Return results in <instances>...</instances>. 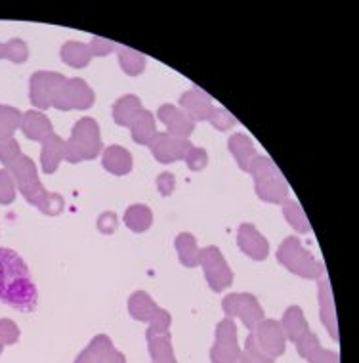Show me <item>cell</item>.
<instances>
[{
    "mask_svg": "<svg viewBox=\"0 0 359 363\" xmlns=\"http://www.w3.org/2000/svg\"><path fill=\"white\" fill-rule=\"evenodd\" d=\"M0 161L6 164L8 172H13V178L21 194L25 195L29 203L37 205L40 213L52 214V216L62 213L63 199L56 194H48L40 186L35 163L19 151L18 142L13 138L0 140Z\"/></svg>",
    "mask_w": 359,
    "mask_h": 363,
    "instance_id": "cell-1",
    "label": "cell"
},
{
    "mask_svg": "<svg viewBox=\"0 0 359 363\" xmlns=\"http://www.w3.org/2000/svg\"><path fill=\"white\" fill-rule=\"evenodd\" d=\"M0 302L19 312H33L38 302L37 287L25 260L4 247H0Z\"/></svg>",
    "mask_w": 359,
    "mask_h": 363,
    "instance_id": "cell-2",
    "label": "cell"
},
{
    "mask_svg": "<svg viewBox=\"0 0 359 363\" xmlns=\"http://www.w3.org/2000/svg\"><path fill=\"white\" fill-rule=\"evenodd\" d=\"M101 136L100 126L94 119L84 117L73 126L71 138L63 145V159L67 163H81L94 159L101 151Z\"/></svg>",
    "mask_w": 359,
    "mask_h": 363,
    "instance_id": "cell-3",
    "label": "cell"
},
{
    "mask_svg": "<svg viewBox=\"0 0 359 363\" xmlns=\"http://www.w3.org/2000/svg\"><path fill=\"white\" fill-rule=\"evenodd\" d=\"M249 172L254 176L256 194L260 199L268 201V203H285L287 201L289 197L287 182L268 157L256 155V159L249 167Z\"/></svg>",
    "mask_w": 359,
    "mask_h": 363,
    "instance_id": "cell-4",
    "label": "cell"
},
{
    "mask_svg": "<svg viewBox=\"0 0 359 363\" xmlns=\"http://www.w3.org/2000/svg\"><path fill=\"white\" fill-rule=\"evenodd\" d=\"M279 262L287 266L302 277H319L323 274V266L309 255L300 243V239L287 238L278 251Z\"/></svg>",
    "mask_w": 359,
    "mask_h": 363,
    "instance_id": "cell-5",
    "label": "cell"
},
{
    "mask_svg": "<svg viewBox=\"0 0 359 363\" xmlns=\"http://www.w3.org/2000/svg\"><path fill=\"white\" fill-rule=\"evenodd\" d=\"M92 104H94V92L82 79H65L52 100V107L62 111L89 109Z\"/></svg>",
    "mask_w": 359,
    "mask_h": 363,
    "instance_id": "cell-6",
    "label": "cell"
},
{
    "mask_svg": "<svg viewBox=\"0 0 359 363\" xmlns=\"http://www.w3.org/2000/svg\"><path fill=\"white\" fill-rule=\"evenodd\" d=\"M199 262H201L203 269H205V276H207L208 285L212 287V291H222L226 289L232 279H234V274L227 266V262L224 260V255L220 252L218 247H205L199 251Z\"/></svg>",
    "mask_w": 359,
    "mask_h": 363,
    "instance_id": "cell-7",
    "label": "cell"
},
{
    "mask_svg": "<svg viewBox=\"0 0 359 363\" xmlns=\"http://www.w3.org/2000/svg\"><path fill=\"white\" fill-rule=\"evenodd\" d=\"M65 81V77L59 75V73H54V71H37L35 75L31 77V82H29V96H31V101L40 109H48L52 107V100L56 96L57 88L62 86V82Z\"/></svg>",
    "mask_w": 359,
    "mask_h": 363,
    "instance_id": "cell-8",
    "label": "cell"
},
{
    "mask_svg": "<svg viewBox=\"0 0 359 363\" xmlns=\"http://www.w3.org/2000/svg\"><path fill=\"white\" fill-rule=\"evenodd\" d=\"M152 153L155 155L157 161L161 163H174V161H182L189 153V150L193 147L191 142L186 138H176L172 134H159L152 140Z\"/></svg>",
    "mask_w": 359,
    "mask_h": 363,
    "instance_id": "cell-9",
    "label": "cell"
},
{
    "mask_svg": "<svg viewBox=\"0 0 359 363\" xmlns=\"http://www.w3.org/2000/svg\"><path fill=\"white\" fill-rule=\"evenodd\" d=\"M237 243L239 249L252 260H266L270 255V245L262 233L252 224H243L237 232Z\"/></svg>",
    "mask_w": 359,
    "mask_h": 363,
    "instance_id": "cell-10",
    "label": "cell"
},
{
    "mask_svg": "<svg viewBox=\"0 0 359 363\" xmlns=\"http://www.w3.org/2000/svg\"><path fill=\"white\" fill-rule=\"evenodd\" d=\"M157 117L163 121L164 126L169 128V134L176 136V138L188 140L189 134L195 130V123L189 119L182 109H178L176 106H171V104L159 107Z\"/></svg>",
    "mask_w": 359,
    "mask_h": 363,
    "instance_id": "cell-11",
    "label": "cell"
},
{
    "mask_svg": "<svg viewBox=\"0 0 359 363\" xmlns=\"http://www.w3.org/2000/svg\"><path fill=\"white\" fill-rule=\"evenodd\" d=\"M180 106L183 107V113H186L193 123H195V121H208L210 113L215 109L210 96H208L207 92L199 90V88H193V90H189L186 94H182V98H180Z\"/></svg>",
    "mask_w": 359,
    "mask_h": 363,
    "instance_id": "cell-12",
    "label": "cell"
},
{
    "mask_svg": "<svg viewBox=\"0 0 359 363\" xmlns=\"http://www.w3.org/2000/svg\"><path fill=\"white\" fill-rule=\"evenodd\" d=\"M27 138L33 140V142H45L48 136L54 134V128H52V123L48 121L46 115L38 111H27L23 113V119H21V126H19Z\"/></svg>",
    "mask_w": 359,
    "mask_h": 363,
    "instance_id": "cell-13",
    "label": "cell"
},
{
    "mask_svg": "<svg viewBox=\"0 0 359 363\" xmlns=\"http://www.w3.org/2000/svg\"><path fill=\"white\" fill-rule=\"evenodd\" d=\"M103 169L115 176H125L132 170V155L122 145H109L101 157Z\"/></svg>",
    "mask_w": 359,
    "mask_h": 363,
    "instance_id": "cell-14",
    "label": "cell"
},
{
    "mask_svg": "<svg viewBox=\"0 0 359 363\" xmlns=\"http://www.w3.org/2000/svg\"><path fill=\"white\" fill-rule=\"evenodd\" d=\"M130 132H132V138L136 144L149 145L152 140L157 136V128H155V117H153L152 111L147 109H139L136 115H134L132 123L128 125Z\"/></svg>",
    "mask_w": 359,
    "mask_h": 363,
    "instance_id": "cell-15",
    "label": "cell"
},
{
    "mask_svg": "<svg viewBox=\"0 0 359 363\" xmlns=\"http://www.w3.org/2000/svg\"><path fill=\"white\" fill-rule=\"evenodd\" d=\"M227 147L234 153V157L237 159V164H239L241 170L249 172V167L252 164V161L256 159V150L252 145V140L245 134H234L229 142H227Z\"/></svg>",
    "mask_w": 359,
    "mask_h": 363,
    "instance_id": "cell-16",
    "label": "cell"
},
{
    "mask_svg": "<svg viewBox=\"0 0 359 363\" xmlns=\"http://www.w3.org/2000/svg\"><path fill=\"white\" fill-rule=\"evenodd\" d=\"M63 145H65V142L59 136H56V134H52V136H48L42 142L40 163H42V170H45L46 174L56 172L57 164L63 159Z\"/></svg>",
    "mask_w": 359,
    "mask_h": 363,
    "instance_id": "cell-17",
    "label": "cell"
},
{
    "mask_svg": "<svg viewBox=\"0 0 359 363\" xmlns=\"http://www.w3.org/2000/svg\"><path fill=\"white\" fill-rule=\"evenodd\" d=\"M62 60L71 67H86L92 60V52H90L89 44L75 43V40H69L62 46Z\"/></svg>",
    "mask_w": 359,
    "mask_h": 363,
    "instance_id": "cell-18",
    "label": "cell"
},
{
    "mask_svg": "<svg viewBox=\"0 0 359 363\" xmlns=\"http://www.w3.org/2000/svg\"><path fill=\"white\" fill-rule=\"evenodd\" d=\"M142 109V101H139L138 96H122L117 100V104L113 106V117L115 123L119 126H128L132 123L134 115Z\"/></svg>",
    "mask_w": 359,
    "mask_h": 363,
    "instance_id": "cell-19",
    "label": "cell"
},
{
    "mask_svg": "<svg viewBox=\"0 0 359 363\" xmlns=\"http://www.w3.org/2000/svg\"><path fill=\"white\" fill-rule=\"evenodd\" d=\"M125 224L136 233L149 230V225L153 224L152 208L145 205H130L125 213Z\"/></svg>",
    "mask_w": 359,
    "mask_h": 363,
    "instance_id": "cell-20",
    "label": "cell"
},
{
    "mask_svg": "<svg viewBox=\"0 0 359 363\" xmlns=\"http://www.w3.org/2000/svg\"><path fill=\"white\" fill-rule=\"evenodd\" d=\"M176 251L180 262L188 268H193L199 264V247L195 238L191 233H180L176 238Z\"/></svg>",
    "mask_w": 359,
    "mask_h": 363,
    "instance_id": "cell-21",
    "label": "cell"
},
{
    "mask_svg": "<svg viewBox=\"0 0 359 363\" xmlns=\"http://www.w3.org/2000/svg\"><path fill=\"white\" fill-rule=\"evenodd\" d=\"M21 119L23 113H19L13 107L0 106V140L12 138L13 130L21 126Z\"/></svg>",
    "mask_w": 359,
    "mask_h": 363,
    "instance_id": "cell-22",
    "label": "cell"
},
{
    "mask_svg": "<svg viewBox=\"0 0 359 363\" xmlns=\"http://www.w3.org/2000/svg\"><path fill=\"white\" fill-rule=\"evenodd\" d=\"M283 214H285V218H287V222H289L297 232L300 233L312 232L308 218H306V214H304V211L300 208V205H298L297 201H285Z\"/></svg>",
    "mask_w": 359,
    "mask_h": 363,
    "instance_id": "cell-23",
    "label": "cell"
},
{
    "mask_svg": "<svg viewBox=\"0 0 359 363\" xmlns=\"http://www.w3.org/2000/svg\"><path fill=\"white\" fill-rule=\"evenodd\" d=\"M119 63L128 75H142V71L145 69V56L136 50L125 48L119 54Z\"/></svg>",
    "mask_w": 359,
    "mask_h": 363,
    "instance_id": "cell-24",
    "label": "cell"
},
{
    "mask_svg": "<svg viewBox=\"0 0 359 363\" xmlns=\"http://www.w3.org/2000/svg\"><path fill=\"white\" fill-rule=\"evenodd\" d=\"M29 56L27 44L19 38H13L10 43L0 44V60H10L13 63H23Z\"/></svg>",
    "mask_w": 359,
    "mask_h": 363,
    "instance_id": "cell-25",
    "label": "cell"
},
{
    "mask_svg": "<svg viewBox=\"0 0 359 363\" xmlns=\"http://www.w3.org/2000/svg\"><path fill=\"white\" fill-rule=\"evenodd\" d=\"M208 121H210V125L222 132L229 130V128L235 126V123H237L234 115L229 111H226V109H222V107H215L212 113H210V117H208Z\"/></svg>",
    "mask_w": 359,
    "mask_h": 363,
    "instance_id": "cell-26",
    "label": "cell"
},
{
    "mask_svg": "<svg viewBox=\"0 0 359 363\" xmlns=\"http://www.w3.org/2000/svg\"><path fill=\"white\" fill-rule=\"evenodd\" d=\"M16 199V186L8 170H0V205H10Z\"/></svg>",
    "mask_w": 359,
    "mask_h": 363,
    "instance_id": "cell-27",
    "label": "cell"
},
{
    "mask_svg": "<svg viewBox=\"0 0 359 363\" xmlns=\"http://www.w3.org/2000/svg\"><path fill=\"white\" fill-rule=\"evenodd\" d=\"M186 163H188L189 170H193V172H197V170H203L208 163L207 151L203 150V147H195V145H193V147L189 150L188 157H186Z\"/></svg>",
    "mask_w": 359,
    "mask_h": 363,
    "instance_id": "cell-28",
    "label": "cell"
},
{
    "mask_svg": "<svg viewBox=\"0 0 359 363\" xmlns=\"http://www.w3.org/2000/svg\"><path fill=\"white\" fill-rule=\"evenodd\" d=\"M89 46H90V52H92V56H106V54L115 50L113 40H108V38H101V37L92 38Z\"/></svg>",
    "mask_w": 359,
    "mask_h": 363,
    "instance_id": "cell-29",
    "label": "cell"
},
{
    "mask_svg": "<svg viewBox=\"0 0 359 363\" xmlns=\"http://www.w3.org/2000/svg\"><path fill=\"white\" fill-rule=\"evenodd\" d=\"M174 188H176V178H174L172 172H163V174L157 176L159 194L164 195V197H169V195H172Z\"/></svg>",
    "mask_w": 359,
    "mask_h": 363,
    "instance_id": "cell-30",
    "label": "cell"
},
{
    "mask_svg": "<svg viewBox=\"0 0 359 363\" xmlns=\"http://www.w3.org/2000/svg\"><path fill=\"white\" fill-rule=\"evenodd\" d=\"M117 225H119V218H117V214L108 211V213H103L98 218V230L101 233H113L117 230Z\"/></svg>",
    "mask_w": 359,
    "mask_h": 363,
    "instance_id": "cell-31",
    "label": "cell"
}]
</instances>
